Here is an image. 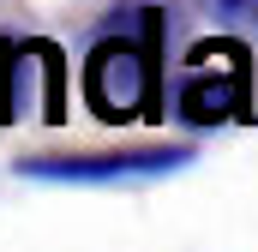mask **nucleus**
<instances>
[{
	"mask_svg": "<svg viewBox=\"0 0 258 252\" xmlns=\"http://www.w3.org/2000/svg\"><path fill=\"white\" fill-rule=\"evenodd\" d=\"M84 102L90 114L108 126L120 120H156L162 114V72H156V30L144 42H126V36H108L84 54Z\"/></svg>",
	"mask_w": 258,
	"mask_h": 252,
	"instance_id": "1",
	"label": "nucleus"
},
{
	"mask_svg": "<svg viewBox=\"0 0 258 252\" xmlns=\"http://www.w3.org/2000/svg\"><path fill=\"white\" fill-rule=\"evenodd\" d=\"M192 144H144V150H90V156H24L18 180H48V186H144L192 168Z\"/></svg>",
	"mask_w": 258,
	"mask_h": 252,
	"instance_id": "2",
	"label": "nucleus"
},
{
	"mask_svg": "<svg viewBox=\"0 0 258 252\" xmlns=\"http://www.w3.org/2000/svg\"><path fill=\"white\" fill-rule=\"evenodd\" d=\"M252 108V60L240 42H198L186 78L174 90V114L186 126H222Z\"/></svg>",
	"mask_w": 258,
	"mask_h": 252,
	"instance_id": "3",
	"label": "nucleus"
},
{
	"mask_svg": "<svg viewBox=\"0 0 258 252\" xmlns=\"http://www.w3.org/2000/svg\"><path fill=\"white\" fill-rule=\"evenodd\" d=\"M222 18H234V24H258V0H210Z\"/></svg>",
	"mask_w": 258,
	"mask_h": 252,
	"instance_id": "4",
	"label": "nucleus"
}]
</instances>
